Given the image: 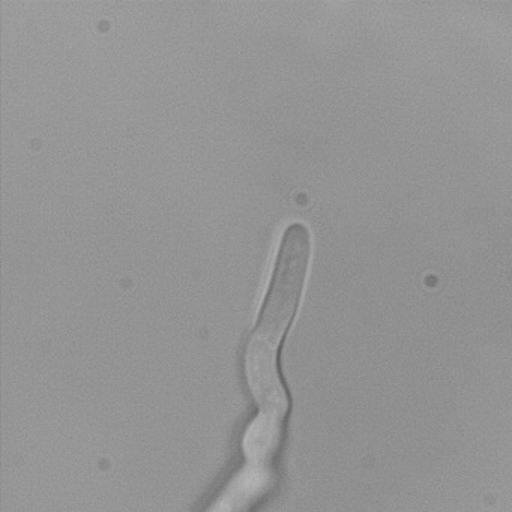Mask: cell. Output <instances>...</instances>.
<instances>
[{
  "mask_svg": "<svg viewBox=\"0 0 512 512\" xmlns=\"http://www.w3.org/2000/svg\"><path fill=\"white\" fill-rule=\"evenodd\" d=\"M311 257V235L305 224L292 223L281 236L280 250L268 293L260 310L259 322L251 334V343L278 350L301 302Z\"/></svg>",
  "mask_w": 512,
  "mask_h": 512,
  "instance_id": "obj_1",
  "label": "cell"
}]
</instances>
